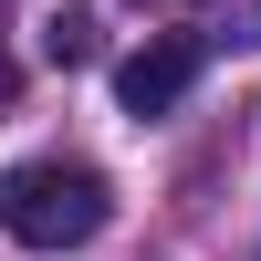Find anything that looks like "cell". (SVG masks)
Wrapping results in <instances>:
<instances>
[{
	"label": "cell",
	"instance_id": "cell-4",
	"mask_svg": "<svg viewBox=\"0 0 261 261\" xmlns=\"http://www.w3.org/2000/svg\"><path fill=\"white\" fill-rule=\"evenodd\" d=\"M11 84H21V73H11V53H0V105H11Z\"/></svg>",
	"mask_w": 261,
	"mask_h": 261
},
{
	"label": "cell",
	"instance_id": "cell-2",
	"mask_svg": "<svg viewBox=\"0 0 261 261\" xmlns=\"http://www.w3.org/2000/svg\"><path fill=\"white\" fill-rule=\"evenodd\" d=\"M199 63H209V42H199V32H157L146 53H125V63H115V94H125V115H167V105L199 84Z\"/></svg>",
	"mask_w": 261,
	"mask_h": 261
},
{
	"label": "cell",
	"instance_id": "cell-1",
	"mask_svg": "<svg viewBox=\"0 0 261 261\" xmlns=\"http://www.w3.org/2000/svg\"><path fill=\"white\" fill-rule=\"evenodd\" d=\"M105 220H115V188L84 157H21V167H0V230L21 251H73Z\"/></svg>",
	"mask_w": 261,
	"mask_h": 261
},
{
	"label": "cell",
	"instance_id": "cell-3",
	"mask_svg": "<svg viewBox=\"0 0 261 261\" xmlns=\"http://www.w3.org/2000/svg\"><path fill=\"white\" fill-rule=\"evenodd\" d=\"M42 53H53V63H63V73H84V63H94V53H105V21H94V11H84V0H63V11H53V21H42Z\"/></svg>",
	"mask_w": 261,
	"mask_h": 261
}]
</instances>
